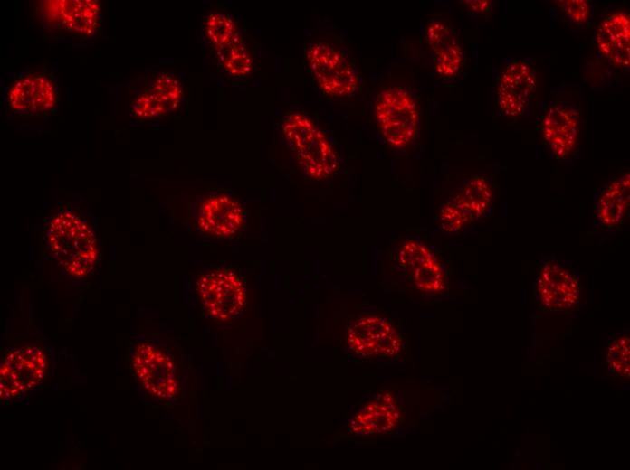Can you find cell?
<instances>
[{"instance_id":"277c9868","label":"cell","mask_w":630,"mask_h":470,"mask_svg":"<svg viewBox=\"0 0 630 470\" xmlns=\"http://www.w3.org/2000/svg\"><path fill=\"white\" fill-rule=\"evenodd\" d=\"M279 119V133L307 177L325 181L339 171L337 151L311 116L303 109L290 108Z\"/></svg>"},{"instance_id":"9a60e30c","label":"cell","mask_w":630,"mask_h":470,"mask_svg":"<svg viewBox=\"0 0 630 470\" xmlns=\"http://www.w3.org/2000/svg\"><path fill=\"white\" fill-rule=\"evenodd\" d=\"M348 348L363 357H389L402 350L403 340L396 327L378 315H365L351 322L346 332Z\"/></svg>"},{"instance_id":"5bb4252c","label":"cell","mask_w":630,"mask_h":470,"mask_svg":"<svg viewBox=\"0 0 630 470\" xmlns=\"http://www.w3.org/2000/svg\"><path fill=\"white\" fill-rule=\"evenodd\" d=\"M131 366L142 387L155 398L170 400L178 394L176 365L158 345L149 341L138 343L131 355Z\"/></svg>"},{"instance_id":"cb8c5ba5","label":"cell","mask_w":630,"mask_h":470,"mask_svg":"<svg viewBox=\"0 0 630 470\" xmlns=\"http://www.w3.org/2000/svg\"><path fill=\"white\" fill-rule=\"evenodd\" d=\"M553 4L568 25L582 26L592 19L593 4L589 0H558Z\"/></svg>"},{"instance_id":"d4e9b609","label":"cell","mask_w":630,"mask_h":470,"mask_svg":"<svg viewBox=\"0 0 630 470\" xmlns=\"http://www.w3.org/2000/svg\"><path fill=\"white\" fill-rule=\"evenodd\" d=\"M462 8L472 14H486L493 7V2L488 0H462L459 1Z\"/></svg>"},{"instance_id":"ac0fdd59","label":"cell","mask_w":630,"mask_h":470,"mask_svg":"<svg viewBox=\"0 0 630 470\" xmlns=\"http://www.w3.org/2000/svg\"><path fill=\"white\" fill-rule=\"evenodd\" d=\"M424 33L436 74L444 80L457 78L464 67V52L455 26L447 20L433 19Z\"/></svg>"},{"instance_id":"ba28073f","label":"cell","mask_w":630,"mask_h":470,"mask_svg":"<svg viewBox=\"0 0 630 470\" xmlns=\"http://www.w3.org/2000/svg\"><path fill=\"white\" fill-rule=\"evenodd\" d=\"M374 115L380 136L390 146L404 148L416 139L419 108L414 96L406 88H383L376 97Z\"/></svg>"},{"instance_id":"9c48e42d","label":"cell","mask_w":630,"mask_h":470,"mask_svg":"<svg viewBox=\"0 0 630 470\" xmlns=\"http://www.w3.org/2000/svg\"><path fill=\"white\" fill-rule=\"evenodd\" d=\"M41 24L52 33L72 39H90L101 26V8L98 1H42Z\"/></svg>"},{"instance_id":"30bf717a","label":"cell","mask_w":630,"mask_h":470,"mask_svg":"<svg viewBox=\"0 0 630 470\" xmlns=\"http://www.w3.org/2000/svg\"><path fill=\"white\" fill-rule=\"evenodd\" d=\"M540 136L554 159L568 161L574 157L580 142L578 105L562 98L549 102L541 115Z\"/></svg>"},{"instance_id":"7a4b0ae2","label":"cell","mask_w":630,"mask_h":470,"mask_svg":"<svg viewBox=\"0 0 630 470\" xmlns=\"http://www.w3.org/2000/svg\"><path fill=\"white\" fill-rule=\"evenodd\" d=\"M127 97L128 115L134 124L159 126L185 111L190 89L177 70H150L135 77Z\"/></svg>"},{"instance_id":"3957f363","label":"cell","mask_w":630,"mask_h":470,"mask_svg":"<svg viewBox=\"0 0 630 470\" xmlns=\"http://www.w3.org/2000/svg\"><path fill=\"white\" fill-rule=\"evenodd\" d=\"M303 65L314 89L329 101H345L360 90L357 65L341 43L329 35L305 41Z\"/></svg>"},{"instance_id":"8992f818","label":"cell","mask_w":630,"mask_h":470,"mask_svg":"<svg viewBox=\"0 0 630 470\" xmlns=\"http://www.w3.org/2000/svg\"><path fill=\"white\" fill-rule=\"evenodd\" d=\"M532 294L539 311L568 315L581 308L584 287L574 266L553 254H541L534 268Z\"/></svg>"},{"instance_id":"44dd1931","label":"cell","mask_w":630,"mask_h":470,"mask_svg":"<svg viewBox=\"0 0 630 470\" xmlns=\"http://www.w3.org/2000/svg\"><path fill=\"white\" fill-rule=\"evenodd\" d=\"M401 412L395 396L385 391L359 409L349 421L350 432L357 436L383 434L396 428Z\"/></svg>"},{"instance_id":"603a6c76","label":"cell","mask_w":630,"mask_h":470,"mask_svg":"<svg viewBox=\"0 0 630 470\" xmlns=\"http://www.w3.org/2000/svg\"><path fill=\"white\" fill-rule=\"evenodd\" d=\"M629 358V333L622 331L612 334L606 342L605 367L607 378L614 383L628 386L630 380Z\"/></svg>"},{"instance_id":"d6986e66","label":"cell","mask_w":630,"mask_h":470,"mask_svg":"<svg viewBox=\"0 0 630 470\" xmlns=\"http://www.w3.org/2000/svg\"><path fill=\"white\" fill-rule=\"evenodd\" d=\"M196 225L205 234L228 237L242 227L244 212L241 203L224 193H211L198 204Z\"/></svg>"},{"instance_id":"ffe728a7","label":"cell","mask_w":630,"mask_h":470,"mask_svg":"<svg viewBox=\"0 0 630 470\" xmlns=\"http://www.w3.org/2000/svg\"><path fill=\"white\" fill-rule=\"evenodd\" d=\"M600 54L615 68L626 70L630 64V16L616 11L602 18L594 34Z\"/></svg>"},{"instance_id":"7402d4cb","label":"cell","mask_w":630,"mask_h":470,"mask_svg":"<svg viewBox=\"0 0 630 470\" xmlns=\"http://www.w3.org/2000/svg\"><path fill=\"white\" fill-rule=\"evenodd\" d=\"M448 201L459 212L468 227L486 215L492 208L495 201V188L487 176L472 175Z\"/></svg>"},{"instance_id":"e0dca14e","label":"cell","mask_w":630,"mask_h":470,"mask_svg":"<svg viewBox=\"0 0 630 470\" xmlns=\"http://www.w3.org/2000/svg\"><path fill=\"white\" fill-rule=\"evenodd\" d=\"M396 260L421 292L439 296L446 291L448 278L444 266L427 245L406 240L400 247Z\"/></svg>"},{"instance_id":"5b68a950","label":"cell","mask_w":630,"mask_h":470,"mask_svg":"<svg viewBox=\"0 0 630 470\" xmlns=\"http://www.w3.org/2000/svg\"><path fill=\"white\" fill-rule=\"evenodd\" d=\"M45 240L54 260L72 277L88 275L98 259L95 232L75 210L61 208L50 220Z\"/></svg>"},{"instance_id":"4fadbf2b","label":"cell","mask_w":630,"mask_h":470,"mask_svg":"<svg viewBox=\"0 0 630 470\" xmlns=\"http://www.w3.org/2000/svg\"><path fill=\"white\" fill-rule=\"evenodd\" d=\"M49 362L39 346H21L9 351L0 366V396L12 400L37 387L45 378Z\"/></svg>"},{"instance_id":"52a82bcc","label":"cell","mask_w":630,"mask_h":470,"mask_svg":"<svg viewBox=\"0 0 630 470\" xmlns=\"http://www.w3.org/2000/svg\"><path fill=\"white\" fill-rule=\"evenodd\" d=\"M3 99L5 112L18 118H42L58 105L54 76L47 70L29 69L6 79Z\"/></svg>"},{"instance_id":"6da1fadb","label":"cell","mask_w":630,"mask_h":470,"mask_svg":"<svg viewBox=\"0 0 630 470\" xmlns=\"http://www.w3.org/2000/svg\"><path fill=\"white\" fill-rule=\"evenodd\" d=\"M200 46L209 75L223 85H246L259 71V42L244 16L231 5L217 2L204 6Z\"/></svg>"},{"instance_id":"8fae6325","label":"cell","mask_w":630,"mask_h":470,"mask_svg":"<svg viewBox=\"0 0 630 470\" xmlns=\"http://www.w3.org/2000/svg\"><path fill=\"white\" fill-rule=\"evenodd\" d=\"M630 210V172L615 174L599 190L590 211L589 231L607 239L624 230Z\"/></svg>"},{"instance_id":"7c38bea8","label":"cell","mask_w":630,"mask_h":470,"mask_svg":"<svg viewBox=\"0 0 630 470\" xmlns=\"http://www.w3.org/2000/svg\"><path fill=\"white\" fill-rule=\"evenodd\" d=\"M196 290L206 313L219 321L235 318L246 303V288L241 277L228 268H215L197 278Z\"/></svg>"},{"instance_id":"2e32d148","label":"cell","mask_w":630,"mask_h":470,"mask_svg":"<svg viewBox=\"0 0 630 470\" xmlns=\"http://www.w3.org/2000/svg\"><path fill=\"white\" fill-rule=\"evenodd\" d=\"M537 73L531 61L516 59L499 75L495 89V105L509 118L522 117L536 91Z\"/></svg>"}]
</instances>
